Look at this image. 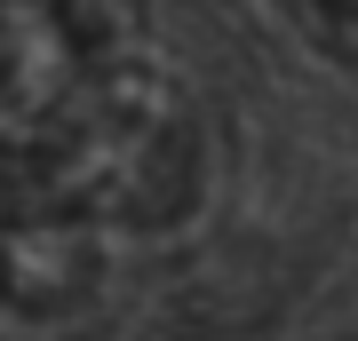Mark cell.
<instances>
[{
    "instance_id": "cell-2",
    "label": "cell",
    "mask_w": 358,
    "mask_h": 341,
    "mask_svg": "<svg viewBox=\"0 0 358 341\" xmlns=\"http://www.w3.org/2000/svg\"><path fill=\"white\" fill-rule=\"evenodd\" d=\"M319 16H334V24H358V0H310Z\"/></svg>"
},
{
    "instance_id": "cell-1",
    "label": "cell",
    "mask_w": 358,
    "mask_h": 341,
    "mask_svg": "<svg viewBox=\"0 0 358 341\" xmlns=\"http://www.w3.org/2000/svg\"><path fill=\"white\" fill-rule=\"evenodd\" d=\"M199 112L159 63L112 48L40 119L8 127V215L159 238L199 206Z\"/></svg>"
}]
</instances>
